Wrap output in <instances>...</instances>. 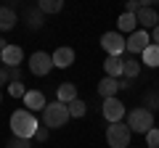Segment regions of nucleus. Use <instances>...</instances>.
I'll use <instances>...</instances> for the list:
<instances>
[{"label": "nucleus", "instance_id": "1", "mask_svg": "<svg viewBox=\"0 0 159 148\" xmlns=\"http://www.w3.org/2000/svg\"><path fill=\"white\" fill-rule=\"evenodd\" d=\"M37 130H40V124H37V119H34L32 111H27V108H19V111H13V114H11V132H13V137L32 140Z\"/></svg>", "mask_w": 159, "mask_h": 148}, {"label": "nucleus", "instance_id": "2", "mask_svg": "<svg viewBox=\"0 0 159 148\" xmlns=\"http://www.w3.org/2000/svg\"><path fill=\"white\" fill-rule=\"evenodd\" d=\"M127 127H130L133 132H141V135H146V132L154 130V114L148 111L146 106L133 108L130 114H127Z\"/></svg>", "mask_w": 159, "mask_h": 148}, {"label": "nucleus", "instance_id": "3", "mask_svg": "<svg viewBox=\"0 0 159 148\" xmlns=\"http://www.w3.org/2000/svg\"><path fill=\"white\" fill-rule=\"evenodd\" d=\"M43 122H45L48 130H56V127H64L69 122V108L66 103H48L45 111H43Z\"/></svg>", "mask_w": 159, "mask_h": 148}, {"label": "nucleus", "instance_id": "4", "mask_svg": "<svg viewBox=\"0 0 159 148\" xmlns=\"http://www.w3.org/2000/svg\"><path fill=\"white\" fill-rule=\"evenodd\" d=\"M130 135L133 130L127 127V122H117V124L106 127V143L109 148H127L130 146Z\"/></svg>", "mask_w": 159, "mask_h": 148}, {"label": "nucleus", "instance_id": "5", "mask_svg": "<svg viewBox=\"0 0 159 148\" xmlns=\"http://www.w3.org/2000/svg\"><path fill=\"white\" fill-rule=\"evenodd\" d=\"M101 48L106 50V56H122L127 50V40L119 32H103L101 34Z\"/></svg>", "mask_w": 159, "mask_h": 148}, {"label": "nucleus", "instance_id": "6", "mask_svg": "<svg viewBox=\"0 0 159 148\" xmlns=\"http://www.w3.org/2000/svg\"><path fill=\"white\" fill-rule=\"evenodd\" d=\"M29 72L34 77H45V74L53 72V56H48L45 50H37L29 56Z\"/></svg>", "mask_w": 159, "mask_h": 148}, {"label": "nucleus", "instance_id": "7", "mask_svg": "<svg viewBox=\"0 0 159 148\" xmlns=\"http://www.w3.org/2000/svg\"><path fill=\"white\" fill-rule=\"evenodd\" d=\"M101 114H103V119L109 122V124H117V122H122L125 119V103L119 101V98H106L103 101V106H101Z\"/></svg>", "mask_w": 159, "mask_h": 148}, {"label": "nucleus", "instance_id": "8", "mask_svg": "<svg viewBox=\"0 0 159 148\" xmlns=\"http://www.w3.org/2000/svg\"><path fill=\"white\" fill-rule=\"evenodd\" d=\"M148 45H151V37H148L146 29H135V32L127 37V53H130V56H135V53H143Z\"/></svg>", "mask_w": 159, "mask_h": 148}, {"label": "nucleus", "instance_id": "9", "mask_svg": "<svg viewBox=\"0 0 159 148\" xmlns=\"http://www.w3.org/2000/svg\"><path fill=\"white\" fill-rule=\"evenodd\" d=\"M135 19H138V24H141V27H146V29H157L159 27V13H157V8H148V6H141L138 8V13H135Z\"/></svg>", "mask_w": 159, "mask_h": 148}, {"label": "nucleus", "instance_id": "10", "mask_svg": "<svg viewBox=\"0 0 159 148\" xmlns=\"http://www.w3.org/2000/svg\"><path fill=\"white\" fill-rule=\"evenodd\" d=\"M72 63H74V50H72V48L61 45V48L53 50V66H56V69H69Z\"/></svg>", "mask_w": 159, "mask_h": 148}, {"label": "nucleus", "instance_id": "11", "mask_svg": "<svg viewBox=\"0 0 159 148\" xmlns=\"http://www.w3.org/2000/svg\"><path fill=\"white\" fill-rule=\"evenodd\" d=\"M24 106H27V111H45V95L40 90H27V95H24Z\"/></svg>", "mask_w": 159, "mask_h": 148}, {"label": "nucleus", "instance_id": "12", "mask_svg": "<svg viewBox=\"0 0 159 148\" xmlns=\"http://www.w3.org/2000/svg\"><path fill=\"white\" fill-rule=\"evenodd\" d=\"M21 61H24V50H21L19 45H8L6 50H3V66H8V69H16Z\"/></svg>", "mask_w": 159, "mask_h": 148}, {"label": "nucleus", "instance_id": "13", "mask_svg": "<svg viewBox=\"0 0 159 148\" xmlns=\"http://www.w3.org/2000/svg\"><path fill=\"white\" fill-rule=\"evenodd\" d=\"M117 90H119V80H114V77H103L101 82H98V95L106 101V98H117Z\"/></svg>", "mask_w": 159, "mask_h": 148}, {"label": "nucleus", "instance_id": "14", "mask_svg": "<svg viewBox=\"0 0 159 148\" xmlns=\"http://www.w3.org/2000/svg\"><path fill=\"white\" fill-rule=\"evenodd\" d=\"M122 66H125V61H122V56H106V61H103V72H106V77H122Z\"/></svg>", "mask_w": 159, "mask_h": 148}, {"label": "nucleus", "instance_id": "15", "mask_svg": "<svg viewBox=\"0 0 159 148\" xmlns=\"http://www.w3.org/2000/svg\"><path fill=\"white\" fill-rule=\"evenodd\" d=\"M16 21H19V16H16V11L13 8H0V32H8V29H13L16 27Z\"/></svg>", "mask_w": 159, "mask_h": 148}, {"label": "nucleus", "instance_id": "16", "mask_svg": "<svg viewBox=\"0 0 159 148\" xmlns=\"http://www.w3.org/2000/svg\"><path fill=\"white\" fill-rule=\"evenodd\" d=\"M125 61V66H122V77L125 80H135L138 74H141V61H138L135 56H127V58H122Z\"/></svg>", "mask_w": 159, "mask_h": 148}, {"label": "nucleus", "instance_id": "17", "mask_svg": "<svg viewBox=\"0 0 159 148\" xmlns=\"http://www.w3.org/2000/svg\"><path fill=\"white\" fill-rule=\"evenodd\" d=\"M58 103H72V101H77V87L72 85V82H61V85H58Z\"/></svg>", "mask_w": 159, "mask_h": 148}, {"label": "nucleus", "instance_id": "18", "mask_svg": "<svg viewBox=\"0 0 159 148\" xmlns=\"http://www.w3.org/2000/svg\"><path fill=\"white\" fill-rule=\"evenodd\" d=\"M141 58H143V63H146L148 69H159V45L151 42V45L141 53Z\"/></svg>", "mask_w": 159, "mask_h": 148}, {"label": "nucleus", "instance_id": "19", "mask_svg": "<svg viewBox=\"0 0 159 148\" xmlns=\"http://www.w3.org/2000/svg\"><path fill=\"white\" fill-rule=\"evenodd\" d=\"M43 21H45V13L40 11L37 6H34V8H27V27H29V29H40V27H43Z\"/></svg>", "mask_w": 159, "mask_h": 148}, {"label": "nucleus", "instance_id": "20", "mask_svg": "<svg viewBox=\"0 0 159 148\" xmlns=\"http://www.w3.org/2000/svg\"><path fill=\"white\" fill-rule=\"evenodd\" d=\"M117 27L122 29V32H135V27H138V19H135V13H122V16L117 19Z\"/></svg>", "mask_w": 159, "mask_h": 148}, {"label": "nucleus", "instance_id": "21", "mask_svg": "<svg viewBox=\"0 0 159 148\" xmlns=\"http://www.w3.org/2000/svg\"><path fill=\"white\" fill-rule=\"evenodd\" d=\"M66 108H69V116H72V119H80V116H85V114H88V103L82 101V98L72 101Z\"/></svg>", "mask_w": 159, "mask_h": 148}, {"label": "nucleus", "instance_id": "22", "mask_svg": "<svg viewBox=\"0 0 159 148\" xmlns=\"http://www.w3.org/2000/svg\"><path fill=\"white\" fill-rule=\"evenodd\" d=\"M37 8H40L43 13H58V11L64 8V3H61V0H40Z\"/></svg>", "mask_w": 159, "mask_h": 148}, {"label": "nucleus", "instance_id": "23", "mask_svg": "<svg viewBox=\"0 0 159 148\" xmlns=\"http://www.w3.org/2000/svg\"><path fill=\"white\" fill-rule=\"evenodd\" d=\"M8 95H11V98H24V95H27L24 82H11V85H8Z\"/></svg>", "mask_w": 159, "mask_h": 148}, {"label": "nucleus", "instance_id": "24", "mask_svg": "<svg viewBox=\"0 0 159 148\" xmlns=\"http://www.w3.org/2000/svg\"><path fill=\"white\" fill-rule=\"evenodd\" d=\"M6 148H32V140H24V137H11L6 143Z\"/></svg>", "mask_w": 159, "mask_h": 148}, {"label": "nucleus", "instance_id": "25", "mask_svg": "<svg viewBox=\"0 0 159 148\" xmlns=\"http://www.w3.org/2000/svg\"><path fill=\"white\" fill-rule=\"evenodd\" d=\"M146 143H148V148H159V130L157 127L151 132H146Z\"/></svg>", "mask_w": 159, "mask_h": 148}, {"label": "nucleus", "instance_id": "26", "mask_svg": "<svg viewBox=\"0 0 159 148\" xmlns=\"http://www.w3.org/2000/svg\"><path fill=\"white\" fill-rule=\"evenodd\" d=\"M6 69H8V66H6ZM8 80H11V82H21V66L8 69Z\"/></svg>", "mask_w": 159, "mask_h": 148}, {"label": "nucleus", "instance_id": "27", "mask_svg": "<svg viewBox=\"0 0 159 148\" xmlns=\"http://www.w3.org/2000/svg\"><path fill=\"white\" fill-rule=\"evenodd\" d=\"M138 8H141V3H138V0H130L125 6V13H138Z\"/></svg>", "mask_w": 159, "mask_h": 148}, {"label": "nucleus", "instance_id": "28", "mask_svg": "<svg viewBox=\"0 0 159 148\" xmlns=\"http://www.w3.org/2000/svg\"><path fill=\"white\" fill-rule=\"evenodd\" d=\"M34 140H40V143H43V140H48V127H40V130L34 132Z\"/></svg>", "mask_w": 159, "mask_h": 148}, {"label": "nucleus", "instance_id": "29", "mask_svg": "<svg viewBox=\"0 0 159 148\" xmlns=\"http://www.w3.org/2000/svg\"><path fill=\"white\" fill-rule=\"evenodd\" d=\"M6 82H11V80H8V69H6V66H0V87L6 85Z\"/></svg>", "mask_w": 159, "mask_h": 148}, {"label": "nucleus", "instance_id": "30", "mask_svg": "<svg viewBox=\"0 0 159 148\" xmlns=\"http://www.w3.org/2000/svg\"><path fill=\"white\" fill-rule=\"evenodd\" d=\"M130 82H133V80H119V90H127V87H130Z\"/></svg>", "mask_w": 159, "mask_h": 148}, {"label": "nucleus", "instance_id": "31", "mask_svg": "<svg viewBox=\"0 0 159 148\" xmlns=\"http://www.w3.org/2000/svg\"><path fill=\"white\" fill-rule=\"evenodd\" d=\"M154 45H159V27L154 29Z\"/></svg>", "mask_w": 159, "mask_h": 148}, {"label": "nucleus", "instance_id": "32", "mask_svg": "<svg viewBox=\"0 0 159 148\" xmlns=\"http://www.w3.org/2000/svg\"><path fill=\"white\" fill-rule=\"evenodd\" d=\"M0 63H3V50H0Z\"/></svg>", "mask_w": 159, "mask_h": 148}, {"label": "nucleus", "instance_id": "33", "mask_svg": "<svg viewBox=\"0 0 159 148\" xmlns=\"http://www.w3.org/2000/svg\"><path fill=\"white\" fill-rule=\"evenodd\" d=\"M0 103H3V93H0Z\"/></svg>", "mask_w": 159, "mask_h": 148}]
</instances>
